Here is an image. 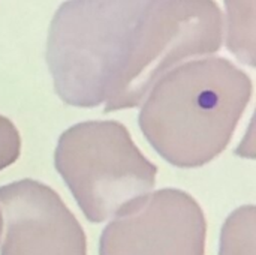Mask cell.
Segmentation results:
<instances>
[{"mask_svg": "<svg viewBox=\"0 0 256 255\" xmlns=\"http://www.w3.org/2000/svg\"><path fill=\"white\" fill-rule=\"evenodd\" d=\"M56 170L90 222L117 218L147 197L158 167L116 120H90L68 128L54 153Z\"/></svg>", "mask_w": 256, "mask_h": 255, "instance_id": "3", "label": "cell"}, {"mask_svg": "<svg viewBox=\"0 0 256 255\" xmlns=\"http://www.w3.org/2000/svg\"><path fill=\"white\" fill-rule=\"evenodd\" d=\"M226 45L243 63L255 66V0H225Z\"/></svg>", "mask_w": 256, "mask_h": 255, "instance_id": "7", "label": "cell"}, {"mask_svg": "<svg viewBox=\"0 0 256 255\" xmlns=\"http://www.w3.org/2000/svg\"><path fill=\"white\" fill-rule=\"evenodd\" d=\"M250 98V77L228 59L190 60L154 83L138 122L166 162L196 168L228 147Z\"/></svg>", "mask_w": 256, "mask_h": 255, "instance_id": "1", "label": "cell"}, {"mask_svg": "<svg viewBox=\"0 0 256 255\" xmlns=\"http://www.w3.org/2000/svg\"><path fill=\"white\" fill-rule=\"evenodd\" d=\"M6 233L0 255H87L86 233L60 195L22 179L0 186Z\"/></svg>", "mask_w": 256, "mask_h": 255, "instance_id": "6", "label": "cell"}, {"mask_svg": "<svg viewBox=\"0 0 256 255\" xmlns=\"http://www.w3.org/2000/svg\"><path fill=\"white\" fill-rule=\"evenodd\" d=\"M2 225L3 224H2V215H0V236H2Z\"/></svg>", "mask_w": 256, "mask_h": 255, "instance_id": "10", "label": "cell"}, {"mask_svg": "<svg viewBox=\"0 0 256 255\" xmlns=\"http://www.w3.org/2000/svg\"><path fill=\"white\" fill-rule=\"evenodd\" d=\"M219 255H255V207L243 206L226 219Z\"/></svg>", "mask_w": 256, "mask_h": 255, "instance_id": "8", "label": "cell"}, {"mask_svg": "<svg viewBox=\"0 0 256 255\" xmlns=\"http://www.w3.org/2000/svg\"><path fill=\"white\" fill-rule=\"evenodd\" d=\"M21 155V137L15 125L0 114V171L16 162Z\"/></svg>", "mask_w": 256, "mask_h": 255, "instance_id": "9", "label": "cell"}, {"mask_svg": "<svg viewBox=\"0 0 256 255\" xmlns=\"http://www.w3.org/2000/svg\"><path fill=\"white\" fill-rule=\"evenodd\" d=\"M159 0H68L48 33L46 63L60 99L93 108L106 101L136 30Z\"/></svg>", "mask_w": 256, "mask_h": 255, "instance_id": "2", "label": "cell"}, {"mask_svg": "<svg viewBox=\"0 0 256 255\" xmlns=\"http://www.w3.org/2000/svg\"><path fill=\"white\" fill-rule=\"evenodd\" d=\"M207 222L188 192L164 188L110 222L99 255H206Z\"/></svg>", "mask_w": 256, "mask_h": 255, "instance_id": "5", "label": "cell"}, {"mask_svg": "<svg viewBox=\"0 0 256 255\" xmlns=\"http://www.w3.org/2000/svg\"><path fill=\"white\" fill-rule=\"evenodd\" d=\"M224 17L214 0H159L140 24L105 101V113L138 107L183 62L220 50Z\"/></svg>", "mask_w": 256, "mask_h": 255, "instance_id": "4", "label": "cell"}]
</instances>
